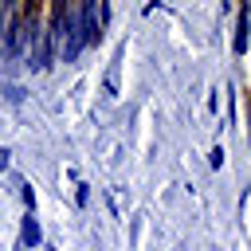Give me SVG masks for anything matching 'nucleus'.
Segmentation results:
<instances>
[{
    "label": "nucleus",
    "instance_id": "1",
    "mask_svg": "<svg viewBox=\"0 0 251 251\" xmlns=\"http://www.w3.org/2000/svg\"><path fill=\"white\" fill-rule=\"evenodd\" d=\"M247 31H251V8L243 4V8H239V20H235V39H231V51H235V55L247 51Z\"/></svg>",
    "mask_w": 251,
    "mask_h": 251
},
{
    "label": "nucleus",
    "instance_id": "2",
    "mask_svg": "<svg viewBox=\"0 0 251 251\" xmlns=\"http://www.w3.org/2000/svg\"><path fill=\"white\" fill-rule=\"evenodd\" d=\"M20 243H24V247H39V243H43V231H39V220H35L31 212H27L24 220H20Z\"/></svg>",
    "mask_w": 251,
    "mask_h": 251
},
{
    "label": "nucleus",
    "instance_id": "3",
    "mask_svg": "<svg viewBox=\"0 0 251 251\" xmlns=\"http://www.w3.org/2000/svg\"><path fill=\"white\" fill-rule=\"evenodd\" d=\"M208 161H212V169H220V165H224V149H220V145H216V149H212V153H208Z\"/></svg>",
    "mask_w": 251,
    "mask_h": 251
},
{
    "label": "nucleus",
    "instance_id": "4",
    "mask_svg": "<svg viewBox=\"0 0 251 251\" xmlns=\"http://www.w3.org/2000/svg\"><path fill=\"white\" fill-rule=\"evenodd\" d=\"M24 204H27V212L35 208V192H31V184H24Z\"/></svg>",
    "mask_w": 251,
    "mask_h": 251
},
{
    "label": "nucleus",
    "instance_id": "5",
    "mask_svg": "<svg viewBox=\"0 0 251 251\" xmlns=\"http://www.w3.org/2000/svg\"><path fill=\"white\" fill-rule=\"evenodd\" d=\"M4 169H8V149L0 145V173H4Z\"/></svg>",
    "mask_w": 251,
    "mask_h": 251
},
{
    "label": "nucleus",
    "instance_id": "6",
    "mask_svg": "<svg viewBox=\"0 0 251 251\" xmlns=\"http://www.w3.org/2000/svg\"><path fill=\"white\" fill-rule=\"evenodd\" d=\"M247 137H251V102H247Z\"/></svg>",
    "mask_w": 251,
    "mask_h": 251
}]
</instances>
